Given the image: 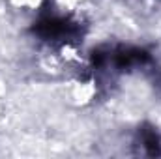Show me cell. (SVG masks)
<instances>
[{
	"mask_svg": "<svg viewBox=\"0 0 161 159\" xmlns=\"http://www.w3.org/2000/svg\"><path fill=\"white\" fill-rule=\"evenodd\" d=\"M152 54L133 45H101L90 56V66L101 80H114L124 73L144 69L152 64Z\"/></svg>",
	"mask_w": 161,
	"mask_h": 159,
	"instance_id": "cell-1",
	"label": "cell"
},
{
	"mask_svg": "<svg viewBox=\"0 0 161 159\" xmlns=\"http://www.w3.org/2000/svg\"><path fill=\"white\" fill-rule=\"evenodd\" d=\"M154 82H156V86L161 90V71H158V73H156V80H154Z\"/></svg>",
	"mask_w": 161,
	"mask_h": 159,
	"instance_id": "cell-4",
	"label": "cell"
},
{
	"mask_svg": "<svg viewBox=\"0 0 161 159\" xmlns=\"http://www.w3.org/2000/svg\"><path fill=\"white\" fill-rule=\"evenodd\" d=\"M32 34L40 41L53 45V47H64V45H75L82 41V25L79 21L58 15V13H43L32 26Z\"/></svg>",
	"mask_w": 161,
	"mask_h": 159,
	"instance_id": "cell-2",
	"label": "cell"
},
{
	"mask_svg": "<svg viewBox=\"0 0 161 159\" xmlns=\"http://www.w3.org/2000/svg\"><path fill=\"white\" fill-rule=\"evenodd\" d=\"M133 146L137 148L139 156L148 157H161V133L152 123H142L137 129Z\"/></svg>",
	"mask_w": 161,
	"mask_h": 159,
	"instance_id": "cell-3",
	"label": "cell"
}]
</instances>
